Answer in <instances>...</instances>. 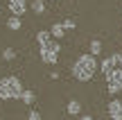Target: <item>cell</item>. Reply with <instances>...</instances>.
Masks as SVG:
<instances>
[{
    "instance_id": "cell-12",
    "label": "cell",
    "mask_w": 122,
    "mask_h": 120,
    "mask_svg": "<svg viewBox=\"0 0 122 120\" xmlns=\"http://www.w3.org/2000/svg\"><path fill=\"white\" fill-rule=\"evenodd\" d=\"M7 27H9V30H11V32H18V30H20V16H9V21H7Z\"/></svg>"
},
{
    "instance_id": "cell-16",
    "label": "cell",
    "mask_w": 122,
    "mask_h": 120,
    "mask_svg": "<svg viewBox=\"0 0 122 120\" xmlns=\"http://www.w3.org/2000/svg\"><path fill=\"white\" fill-rule=\"evenodd\" d=\"M63 27H66V32H68V30H75V27H77V23H75L72 18H66V21H63Z\"/></svg>"
},
{
    "instance_id": "cell-15",
    "label": "cell",
    "mask_w": 122,
    "mask_h": 120,
    "mask_svg": "<svg viewBox=\"0 0 122 120\" xmlns=\"http://www.w3.org/2000/svg\"><path fill=\"white\" fill-rule=\"evenodd\" d=\"M102 52V41H91V54H95V57H97V54H100Z\"/></svg>"
},
{
    "instance_id": "cell-13",
    "label": "cell",
    "mask_w": 122,
    "mask_h": 120,
    "mask_svg": "<svg viewBox=\"0 0 122 120\" xmlns=\"http://www.w3.org/2000/svg\"><path fill=\"white\" fill-rule=\"evenodd\" d=\"M30 9L34 14H43L45 11V0H34V2H30Z\"/></svg>"
},
{
    "instance_id": "cell-6",
    "label": "cell",
    "mask_w": 122,
    "mask_h": 120,
    "mask_svg": "<svg viewBox=\"0 0 122 120\" xmlns=\"http://www.w3.org/2000/svg\"><path fill=\"white\" fill-rule=\"evenodd\" d=\"M109 116L111 120H122V98H115L109 102Z\"/></svg>"
},
{
    "instance_id": "cell-19",
    "label": "cell",
    "mask_w": 122,
    "mask_h": 120,
    "mask_svg": "<svg viewBox=\"0 0 122 120\" xmlns=\"http://www.w3.org/2000/svg\"><path fill=\"white\" fill-rule=\"evenodd\" d=\"M79 120H95L93 116H79Z\"/></svg>"
},
{
    "instance_id": "cell-20",
    "label": "cell",
    "mask_w": 122,
    "mask_h": 120,
    "mask_svg": "<svg viewBox=\"0 0 122 120\" xmlns=\"http://www.w3.org/2000/svg\"><path fill=\"white\" fill-rule=\"evenodd\" d=\"M0 11H2V5H0Z\"/></svg>"
},
{
    "instance_id": "cell-2",
    "label": "cell",
    "mask_w": 122,
    "mask_h": 120,
    "mask_svg": "<svg viewBox=\"0 0 122 120\" xmlns=\"http://www.w3.org/2000/svg\"><path fill=\"white\" fill-rule=\"evenodd\" d=\"M23 91L25 89H23V82L18 77L9 75L0 79V100H16V98H20Z\"/></svg>"
},
{
    "instance_id": "cell-8",
    "label": "cell",
    "mask_w": 122,
    "mask_h": 120,
    "mask_svg": "<svg viewBox=\"0 0 122 120\" xmlns=\"http://www.w3.org/2000/svg\"><path fill=\"white\" fill-rule=\"evenodd\" d=\"M50 34H52L54 41H61V39L66 36V27H63V23H54V25L50 27Z\"/></svg>"
},
{
    "instance_id": "cell-3",
    "label": "cell",
    "mask_w": 122,
    "mask_h": 120,
    "mask_svg": "<svg viewBox=\"0 0 122 120\" xmlns=\"http://www.w3.org/2000/svg\"><path fill=\"white\" fill-rule=\"evenodd\" d=\"M59 52H61V43H57V41H48V43H43V45H39V57H41V61L43 63H57V59H59Z\"/></svg>"
},
{
    "instance_id": "cell-11",
    "label": "cell",
    "mask_w": 122,
    "mask_h": 120,
    "mask_svg": "<svg viewBox=\"0 0 122 120\" xmlns=\"http://www.w3.org/2000/svg\"><path fill=\"white\" fill-rule=\"evenodd\" d=\"M20 100H23L25 104H34V102H36V93H34V91H30V89H25V91L20 93Z\"/></svg>"
},
{
    "instance_id": "cell-22",
    "label": "cell",
    "mask_w": 122,
    "mask_h": 120,
    "mask_svg": "<svg viewBox=\"0 0 122 120\" xmlns=\"http://www.w3.org/2000/svg\"><path fill=\"white\" fill-rule=\"evenodd\" d=\"M0 120H2V118H0Z\"/></svg>"
},
{
    "instance_id": "cell-7",
    "label": "cell",
    "mask_w": 122,
    "mask_h": 120,
    "mask_svg": "<svg viewBox=\"0 0 122 120\" xmlns=\"http://www.w3.org/2000/svg\"><path fill=\"white\" fill-rule=\"evenodd\" d=\"M115 68H118V59H115V54H109L106 59H102V61H100V70L104 73V77L109 75L111 70H115Z\"/></svg>"
},
{
    "instance_id": "cell-1",
    "label": "cell",
    "mask_w": 122,
    "mask_h": 120,
    "mask_svg": "<svg viewBox=\"0 0 122 120\" xmlns=\"http://www.w3.org/2000/svg\"><path fill=\"white\" fill-rule=\"evenodd\" d=\"M97 68H100L97 57L91 54V52H86V54H81V57H77V61L72 63V77L77 82H91L93 77H95Z\"/></svg>"
},
{
    "instance_id": "cell-10",
    "label": "cell",
    "mask_w": 122,
    "mask_h": 120,
    "mask_svg": "<svg viewBox=\"0 0 122 120\" xmlns=\"http://www.w3.org/2000/svg\"><path fill=\"white\" fill-rule=\"evenodd\" d=\"M48 41H52V34H50V30H39V32H36V43H39V45L48 43Z\"/></svg>"
},
{
    "instance_id": "cell-17",
    "label": "cell",
    "mask_w": 122,
    "mask_h": 120,
    "mask_svg": "<svg viewBox=\"0 0 122 120\" xmlns=\"http://www.w3.org/2000/svg\"><path fill=\"white\" fill-rule=\"evenodd\" d=\"M27 120H41V113H39V111H34V109H32V111L27 113Z\"/></svg>"
},
{
    "instance_id": "cell-4",
    "label": "cell",
    "mask_w": 122,
    "mask_h": 120,
    "mask_svg": "<svg viewBox=\"0 0 122 120\" xmlns=\"http://www.w3.org/2000/svg\"><path fill=\"white\" fill-rule=\"evenodd\" d=\"M106 91H109V95L122 93V68H115L106 75Z\"/></svg>"
},
{
    "instance_id": "cell-9",
    "label": "cell",
    "mask_w": 122,
    "mask_h": 120,
    "mask_svg": "<svg viewBox=\"0 0 122 120\" xmlns=\"http://www.w3.org/2000/svg\"><path fill=\"white\" fill-rule=\"evenodd\" d=\"M66 111H68V116H79V113H81V102H79V100H70Z\"/></svg>"
},
{
    "instance_id": "cell-14",
    "label": "cell",
    "mask_w": 122,
    "mask_h": 120,
    "mask_svg": "<svg viewBox=\"0 0 122 120\" xmlns=\"http://www.w3.org/2000/svg\"><path fill=\"white\" fill-rule=\"evenodd\" d=\"M0 57H2V61H14V59H16V50L14 48H5L2 52H0Z\"/></svg>"
},
{
    "instance_id": "cell-21",
    "label": "cell",
    "mask_w": 122,
    "mask_h": 120,
    "mask_svg": "<svg viewBox=\"0 0 122 120\" xmlns=\"http://www.w3.org/2000/svg\"><path fill=\"white\" fill-rule=\"evenodd\" d=\"M54 2H57V0H54Z\"/></svg>"
},
{
    "instance_id": "cell-18",
    "label": "cell",
    "mask_w": 122,
    "mask_h": 120,
    "mask_svg": "<svg viewBox=\"0 0 122 120\" xmlns=\"http://www.w3.org/2000/svg\"><path fill=\"white\" fill-rule=\"evenodd\" d=\"M115 59H118V68H122V52H115Z\"/></svg>"
},
{
    "instance_id": "cell-5",
    "label": "cell",
    "mask_w": 122,
    "mask_h": 120,
    "mask_svg": "<svg viewBox=\"0 0 122 120\" xmlns=\"http://www.w3.org/2000/svg\"><path fill=\"white\" fill-rule=\"evenodd\" d=\"M7 7H9V11H11V16H23V14L30 9V2H27V0H9Z\"/></svg>"
}]
</instances>
